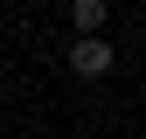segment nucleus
<instances>
[{"label":"nucleus","mask_w":146,"mask_h":139,"mask_svg":"<svg viewBox=\"0 0 146 139\" xmlns=\"http://www.w3.org/2000/svg\"><path fill=\"white\" fill-rule=\"evenodd\" d=\"M111 63H118V56H111L104 35H77V49H70V70H77V77H104Z\"/></svg>","instance_id":"obj_1"},{"label":"nucleus","mask_w":146,"mask_h":139,"mask_svg":"<svg viewBox=\"0 0 146 139\" xmlns=\"http://www.w3.org/2000/svg\"><path fill=\"white\" fill-rule=\"evenodd\" d=\"M104 14H111L104 0H70V21H77L84 35H104Z\"/></svg>","instance_id":"obj_2"}]
</instances>
